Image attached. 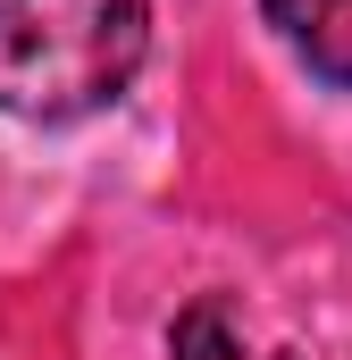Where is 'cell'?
<instances>
[{
  "mask_svg": "<svg viewBox=\"0 0 352 360\" xmlns=\"http://www.w3.org/2000/svg\"><path fill=\"white\" fill-rule=\"evenodd\" d=\"M143 59V0H0V109L25 126H76L109 109Z\"/></svg>",
  "mask_w": 352,
  "mask_h": 360,
  "instance_id": "cell-1",
  "label": "cell"
},
{
  "mask_svg": "<svg viewBox=\"0 0 352 360\" xmlns=\"http://www.w3.org/2000/svg\"><path fill=\"white\" fill-rule=\"evenodd\" d=\"M260 8L310 76L352 84V0H260Z\"/></svg>",
  "mask_w": 352,
  "mask_h": 360,
  "instance_id": "cell-2",
  "label": "cell"
},
{
  "mask_svg": "<svg viewBox=\"0 0 352 360\" xmlns=\"http://www.w3.org/2000/svg\"><path fill=\"white\" fill-rule=\"evenodd\" d=\"M168 352H176V360H294V352H260V344L244 335V319H235L227 293H201L193 310H176Z\"/></svg>",
  "mask_w": 352,
  "mask_h": 360,
  "instance_id": "cell-3",
  "label": "cell"
}]
</instances>
